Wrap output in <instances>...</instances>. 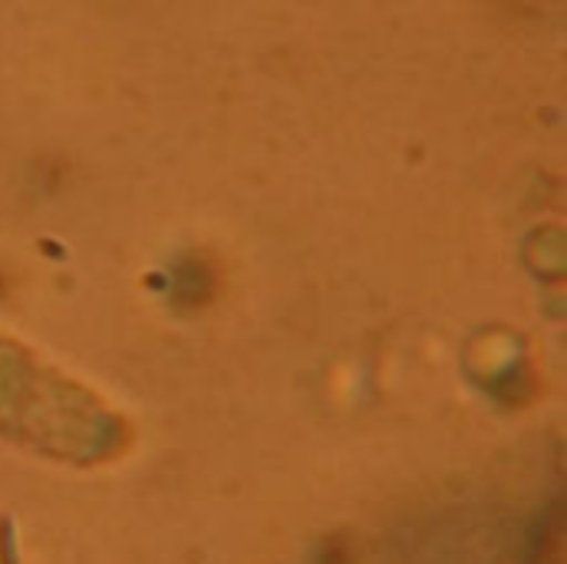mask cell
I'll use <instances>...</instances> for the list:
<instances>
[{
  "label": "cell",
  "instance_id": "obj_1",
  "mask_svg": "<svg viewBox=\"0 0 567 564\" xmlns=\"http://www.w3.org/2000/svg\"><path fill=\"white\" fill-rule=\"evenodd\" d=\"M0 435L56 462L120 455L123 422L96 396L0 336Z\"/></svg>",
  "mask_w": 567,
  "mask_h": 564
}]
</instances>
